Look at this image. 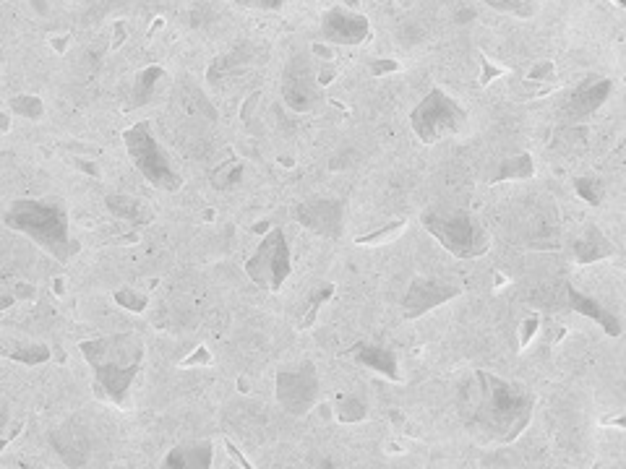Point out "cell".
I'll list each match as a JSON object with an SVG mask.
<instances>
[{
  "mask_svg": "<svg viewBox=\"0 0 626 469\" xmlns=\"http://www.w3.org/2000/svg\"><path fill=\"white\" fill-rule=\"evenodd\" d=\"M457 412L480 446H509L533 423L535 394L520 381L475 370L457 389Z\"/></svg>",
  "mask_w": 626,
  "mask_h": 469,
  "instance_id": "cell-1",
  "label": "cell"
},
{
  "mask_svg": "<svg viewBox=\"0 0 626 469\" xmlns=\"http://www.w3.org/2000/svg\"><path fill=\"white\" fill-rule=\"evenodd\" d=\"M79 352L92 368L94 391L100 394V399L126 407L131 389L147 360V347L141 337L131 331H115L105 337L84 339L79 344Z\"/></svg>",
  "mask_w": 626,
  "mask_h": 469,
  "instance_id": "cell-2",
  "label": "cell"
},
{
  "mask_svg": "<svg viewBox=\"0 0 626 469\" xmlns=\"http://www.w3.org/2000/svg\"><path fill=\"white\" fill-rule=\"evenodd\" d=\"M8 230L27 235L40 245L47 256L66 264L79 253V240L71 235V219L63 201L58 199H19L3 214Z\"/></svg>",
  "mask_w": 626,
  "mask_h": 469,
  "instance_id": "cell-3",
  "label": "cell"
},
{
  "mask_svg": "<svg viewBox=\"0 0 626 469\" xmlns=\"http://www.w3.org/2000/svg\"><path fill=\"white\" fill-rule=\"evenodd\" d=\"M420 225L433 240H439L444 251L462 261H473L491 251L486 225L462 206H431L420 217Z\"/></svg>",
  "mask_w": 626,
  "mask_h": 469,
  "instance_id": "cell-4",
  "label": "cell"
},
{
  "mask_svg": "<svg viewBox=\"0 0 626 469\" xmlns=\"http://www.w3.org/2000/svg\"><path fill=\"white\" fill-rule=\"evenodd\" d=\"M123 144H126L128 157L139 170V175L152 188L165 193H178L183 188V175L173 165V159L167 157L165 146L157 139L152 123H147V120L134 123L123 133Z\"/></svg>",
  "mask_w": 626,
  "mask_h": 469,
  "instance_id": "cell-5",
  "label": "cell"
},
{
  "mask_svg": "<svg viewBox=\"0 0 626 469\" xmlns=\"http://www.w3.org/2000/svg\"><path fill=\"white\" fill-rule=\"evenodd\" d=\"M467 126V110L449 97L444 89L433 86L431 92L410 110V128L426 146L457 136Z\"/></svg>",
  "mask_w": 626,
  "mask_h": 469,
  "instance_id": "cell-6",
  "label": "cell"
},
{
  "mask_svg": "<svg viewBox=\"0 0 626 469\" xmlns=\"http://www.w3.org/2000/svg\"><path fill=\"white\" fill-rule=\"evenodd\" d=\"M246 274L259 290L264 292H280L287 277L293 274V251L287 243L285 230L272 227V230L261 238L256 251L248 256Z\"/></svg>",
  "mask_w": 626,
  "mask_h": 469,
  "instance_id": "cell-7",
  "label": "cell"
},
{
  "mask_svg": "<svg viewBox=\"0 0 626 469\" xmlns=\"http://www.w3.org/2000/svg\"><path fill=\"white\" fill-rule=\"evenodd\" d=\"M274 397L287 415L306 417L319 404L321 397L319 370H316L313 360H298V363L277 370Z\"/></svg>",
  "mask_w": 626,
  "mask_h": 469,
  "instance_id": "cell-8",
  "label": "cell"
},
{
  "mask_svg": "<svg viewBox=\"0 0 626 469\" xmlns=\"http://www.w3.org/2000/svg\"><path fill=\"white\" fill-rule=\"evenodd\" d=\"M282 102L290 113H313L324 100V86L316 73V58L308 53H295L282 68L280 79Z\"/></svg>",
  "mask_w": 626,
  "mask_h": 469,
  "instance_id": "cell-9",
  "label": "cell"
},
{
  "mask_svg": "<svg viewBox=\"0 0 626 469\" xmlns=\"http://www.w3.org/2000/svg\"><path fill=\"white\" fill-rule=\"evenodd\" d=\"M462 285L457 279L449 277H415L410 285H407L405 295L400 300L402 318L407 321H415V318H423L426 313L436 311L441 305H447L449 300L460 298Z\"/></svg>",
  "mask_w": 626,
  "mask_h": 469,
  "instance_id": "cell-10",
  "label": "cell"
},
{
  "mask_svg": "<svg viewBox=\"0 0 626 469\" xmlns=\"http://www.w3.org/2000/svg\"><path fill=\"white\" fill-rule=\"evenodd\" d=\"M293 219L319 238L340 240L345 232V201L337 196H313L295 204Z\"/></svg>",
  "mask_w": 626,
  "mask_h": 469,
  "instance_id": "cell-11",
  "label": "cell"
},
{
  "mask_svg": "<svg viewBox=\"0 0 626 469\" xmlns=\"http://www.w3.org/2000/svg\"><path fill=\"white\" fill-rule=\"evenodd\" d=\"M613 79L608 76H587L585 81L574 86L572 92L561 100L559 107V118L569 126H580L585 120L593 118L598 113L600 107L606 105L611 100L613 94Z\"/></svg>",
  "mask_w": 626,
  "mask_h": 469,
  "instance_id": "cell-12",
  "label": "cell"
},
{
  "mask_svg": "<svg viewBox=\"0 0 626 469\" xmlns=\"http://www.w3.org/2000/svg\"><path fill=\"white\" fill-rule=\"evenodd\" d=\"M319 32L329 45H363L371 37V21H368V16L358 14V11L334 6L321 16Z\"/></svg>",
  "mask_w": 626,
  "mask_h": 469,
  "instance_id": "cell-13",
  "label": "cell"
},
{
  "mask_svg": "<svg viewBox=\"0 0 626 469\" xmlns=\"http://www.w3.org/2000/svg\"><path fill=\"white\" fill-rule=\"evenodd\" d=\"M50 443H53L55 454L68 464V467H84L92 462L94 449H97V438H94L92 428L81 420H68L60 425L58 430L50 433Z\"/></svg>",
  "mask_w": 626,
  "mask_h": 469,
  "instance_id": "cell-14",
  "label": "cell"
},
{
  "mask_svg": "<svg viewBox=\"0 0 626 469\" xmlns=\"http://www.w3.org/2000/svg\"><path fill=\"white\" fill-rule=\"evenodd\" d=\"M254 47L251 45H238L233 50H227L225 55L214 60L212 66L207 68V81L212 86H230L238 84L240 79H246V73L254 66Z\"/></svg>",
  "mask_w": 626,
  "mask_h": 469,
  "instance_id": "cell-15",
  "label": "cell"
},
{
  "mask_svg": "<svg viewBox=\"0 0 626 469\" xmlns=\"http://www.w3.org/2000/svg\"><path fill=\"white\" fill-rule=\"evenodd\" d=\"M567 300H569V311L572 313H580V316L590 318L600 329L606 331L611 339H619L621 331H624V324H621V318L616 313H611L606 305H600L598 300L580 292L577 287L567 285Z\"/></svg>",
  "mask_w": 626,
  "mask_h": 469,
  "instance_id": "cell-16",
  "label": "cell"
},
{
  "mask_svg": "<svg viewBox=\"0 0 626 469\" xmlns=\"http://www.w3.org/2000/svg\"><path fill=\"white\" fill-rule=\"evenodd\" d=\"M569 253H572V258L577 264L587 266L598 264L603 258H611L613 253H616V248H613L611 240H608L598 227L585 225L580 230V235H577V238L572 240V245H569Z\"/></svg>",
  "mask_w": 626,
  "mask_h": 469,
  "instance_id": "cell-17",
  "label": "cell"
},
{
  "mask_svg": "<svg viewBox=\"0 0 626 469\" xmlns=\"http://www.w3.org/2000/svg\"><path fill=\"white\" fill-rule=\"evenodd\" d=\"M214 443L212 441H183L165 454V469H207L212 467Z\"/></svg>",
  "mask_w": 626,
  "mask_h": 469,
  "instance_id": "cell-18",
  "label": "cell"
},
{
  "mask_svg": "<svg viewBox=\"0 0 626 469\" xmlns=\"http://www.w3.org/2000/svg\"><path fill=\"white\" fill-rule=\"evenodd\" d=\"M105 206L107 212L120 222H126L128 227H147L154 222L152 206L147 201L136 199V196H128V193H110L105 199Z\"/></svg>",
  "mask_w": 626,
  "mask_h": 469,
  "instance_id": "cell-19",
  "label": "cell"
},
{
  "mask_svg": "<svg viewBox=\"0 0 626 469\" xmlns=\"http://www.w3.org/2000/svg\"><path fill=\"white\" fill-rule=\"evenodd\" d=\"M0 357L21 365H42L50 360V347L34 342V339H21L8 331H0Z\"/></svg>",
  "mask_w": 626,
  "mask_h": 469,
  "instance_id": "cell-20",
  "label": "cell"
},
{
  "mask_svg": "<svg viewBox=\"0 0 626 469\" xmlns=\"http://www.w3.org/2000/svg\"><path fill=\"white\" fill-rule=\"evenodd\" d=\"M350 355H353L360 365H366L368 370H376L379 376L389 378V381H400V363H397V355H394L389 347H381V344L371 342H358L353 350H350Z\"/></svg>",
  "mask_w": 626,
  "mask_h": 469,
  "instance_id": "cell-21",
  "label": "cell"
},
{
  "mask_svg": "<svg viewBox=\"0 0 626 469\" xmlns=\"http://www.w3.org/2000/svg\"><path fill=\"white\" fill-rule=\"evenodd\" d=\"M167 79V71L162 66H147L144 71L136 73L134 84H131V94H128V102H131V110L136 107H147L157 100V94L162 89V81Z\"/></svg>",
  "mask_w": 626,
  "mask_h": 469,
  "instance_id": "cell-22",
  "label": "cell"
},
{
  "mask_svg": "<svg viewBox=\"0 0 626 469\" xmlns=\"http://www.w3.org/2000/svg\"><path fill=\"white\" fill-rule=\"evenodd\" d=\"M535 175V162L533 157L527 152L522 154H514L509 159H501L493 175L488 178V183L496 185V183H507V180H530Z\"/></svg>",
  "mask_w": 626,
  "mask_h": 469,
  "instance_id": "cell-23",
  "label": "cell"
},
{
  "mask_svg": "<svg viewBox=\"0 0 626 469\" xmlns=\"http://www.w3.org/2000/svg\"><path fill=\"white\" fill-rule=\"evenodd\" d=\"M334 292H337V287H334L332 282H321V285H316L311 292H308L306 303H303V308H300L298 329H311L313 321H316V316H319L321 305L329 303Z\"/></svg>",
  "mask_w": 626,
  "mask_h": 469,
  "instance_id": "cell-24",
  "label": "cell"
},
{
  "mask_svg": "<svg viewBox=\"0 0 626 469\" xmlns=\"http://www.w3.org/2000/svg\"><path fill=\"white\" fill-rule=\"evenodd\" d=\"M334 415L340 423H363L368 417V404L353 394H340L334 399Z\"/></svg>",
  "mask_w": 626,
  "mask_h": 469,
  "instance_id": "cell-25",
  "label": "cell"
},
{
  "mask_svg": "<svg viewBox=\"0 0 626 469\" xmlns=\"http://www.w3.org/2000/svg\"><path fill=\"white\" fill-rule=\"evenodd\" d=\"M405 227H407L405 217L392 219V222L381 227V230H373V232H368V235L355 238V245H368V248H373V245H387V243H392L394 238H400L402 232H405Z\"/></svg>",
  "mask_w": 626,
  "mask_h": 469,
  "instance_id": "cell-26",
  "label": "cell"
},
{
  "mask_svg": "<svg viewBox=\"0 0 626 469\" xmlns=\"http://www.w3.org/2000/svg\"><path fill=\"white\" fill-rule=\"evenodd\" d=\"M574 191L590 206H600L603 199H606V185H603L600 178H595V175H585V178L574 180Z\"/></svg>",
  "mask_w": 626,
  "mask_h": 469,
  "instance_id": "cell-27",
  "label": "cell"
},
{
  "mask_svg": "<svg viewBox=\"0 0 626 469\" xmlns=\"http://www.w3.org/2000/svg\"><path fill=\"white\" fill-rule=\"evenodd\" d=\"M480 3L496 8L501 14L517 16V19H533V16L538 14L535 0H480Z\"/></svg>",
  "mask_w": 626,
  "mask_h": 469,
  "instance_id": "cell-28",
  "label": "cell"
},
{
  "mask_svg": "<svg viewBox=\"0 0 626 469\" xmlns=\"http://www.w3.org/2000/svg\"><path fill=\"white\" fill-rule=\"evenodd\" d=\"M8 105H11V113H16L24 120H40L45 115V102L40 97H34V94H19Z\"/></svg>",
  "mask_w": 626,
  "mask_h": 469,
  "instance_id": "cell-29",
  "label": "cell"
},
{
  "mask_svg": "<svg viewBox=\"0 0 626 469\" xmlns=\"http://www.w3.org/2000/svg\"><path fill=\"white\" fill-rule=\"evenodd\" d=\"M115 303L123 305V308H128V311L141 313L144 308H147V295H144V292H136V290H128V287H123V290L115 292Z\"/></svg>",
  "mask_w": 626,
  "mask_h": 469,
  "instance_id": "cell-30",
  "label": "cell"
},
{
  "mask_svg": "<svg viewBox=\"0 0 626 469\" xmlns=\"http://www.w3.org/2000/svg\"><path fill=\"white\" fill-rule=\"evenodd\" d=\"M243 8H259V11H277L287 3V0H235Z\"/></svg>",
  "mask_w": 626,
  "mask_h": 469,
  "instance_id": "cell-31",
  "label": "cell"
},
{
  "mask_svg": "<svg viewBox=\"0 0 626 469\" xmlns=\"http://www.w3.org/2000/svg\"><path fill=\"white\" fill-rule=\"evenodd\" d=\"M11 425V410H8L6 402H0V436H8L6 428ZM11 433H19V423L11 428Z\"/></svg>",
  "mask_w": 626,
  "mask_h": 469,
  "instance_id": "cell-32",
  "label": "cell"
},
{
  "mask_svg": "<svg viewBox=\"0 0 626 469\" xmlns=\"http://www.w3.org/2000/svg\"><path fill=\"white\" fill-rule=\"evenodd\" d=\"M553 76V63H543V66H538L535 68L533 73H530V79H551Z\"/></svg>",
  "mask_w": 626,
  "mask_h": 469,
  "instance_id": "cell-33",
  "label": "cell"
},
{
  "mask_svg": "<svg viewBox=\"0 0 626 469\" xmlns=\"http://www.w3.org/2000/svg\"><path fill=\"white\" fill-rule=\"evenodd\" d=\"M381 66H376V63H373V73H384V71H394V68H397V63H394V60H379Z\"/></svg>",
  "mask_w": 626,
  "mask_h": 469,
  "instance_id": "cell-34",
  "label": "cell"
},
{
  "mask_svg": "<svg viewBox=\"0 0 626 469\" xmlns=\"http://www.w3.org/2000/svg\"><path fill=\"white\" fill-rule=\"evenodd\" d=\"M11 303H14V298H0V311H3V308H8Z\"/></svg>",
  "mask_w": 626,
  "mask_h": 469,
  "instance_id": "cell-35",
  "label": "cell"
},
{
  "mask_svg": "<svg viewBox=\"0 0 626 469\" xmlns=\"http://www.w3.org/2000/svg\"><path fill=\"white\" fill-rule=\"evenodd\" d=\"M400 6L402 8H410V6H413V0H400Z\"/></svg>",
  "mask_w": 626,
  "mask_h": 469,
  "instance_id": "cell-36",
  "label": "cell"
},
{
  "mask_svg": "<svg viewBox=\"0 0 626 469\" xmlns=\"http://www.w3.org/2000/svg\"><path fill=\"white\" fill-rule=\"evenodd\" d=\"M616 3H619V6H626V0H616Z\"/></svg>",
  "mask_w": 626,
  "mask_h": 469,
  "instance_id": "cell-37",
  "label": "cell"
}]
</instances>
